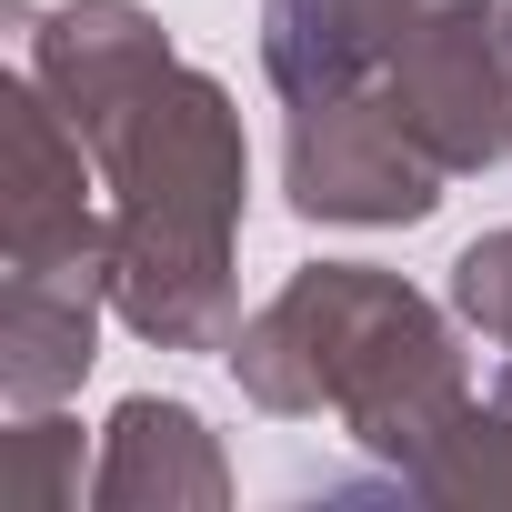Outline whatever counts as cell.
<instances>
[{
	"label": "cell",
	"mask_w": 512,
	"mask_h": 512,
	"mask_svg": "<svg viewBox=\"0 0 512 512\" xmlns=\"http://www.w3.org/2000/svg\"><path fill=\"white\" fill-rule=\"evenodd\" d=\"M11 141H0V251L11 272H111V201H101V161L71 131V111L31 81L0 91Z\"/></svg>",
	"instance_id": "cell-5"
},
{
	"label": "cell",
	"mask_w": 512,
	"mask_h": 512,
	"mask_svg": "<svg viewBox=\"0 0 512 512\" xmlns=\"http://www.w3.org/2000/svg\"><path fill=\"white\" fill-rule=\"evenodd\" d=\"M111 272H0V402L51 412L101 362Z\"/></svg>",
	"instance_id": "cell-7"
},
{
	"label": "cell",
	"mask_w": 512,
	"mask_h": 512,
	"mask_svg": "<svg viewBox=\"0 0 512 512\" xmlns=\"http://www.w3.org/2000/svg\"><path fill=\"white\" fill-rule=\"evenodd\" d=\"M71 131L91 141L111 201V312L161 352H231V332L251 322L231 282L251 191L231 91L191 61H161L141 91L101 101Z\"/></svg>",
	"instance_id": "cell-1"
},
{
	"label": "cell",
	"mask_w": 512,
	"mask_h": 512,
	"mask_svg": "<svg viewBox=\"0 0 512 512\" xmlns=\"http://www.w3.org/2000/svg\"><path fill=\"white\" fill-rule=\"evenodd\" d=\"M422 502H512V362L492 372V392H472L462 432L432 452Z\"/></svg>",
	"instance_id": "cell-10"
},
{
	"label": "cell",
	"mask_w": 512,
	"mask_h": 512,
	"mask_svg": "<svg viewBox=\"0 0 512 512\" xmlns=\"http://www.w3.org/2000/svg\"><path fill=\"white\" fill-rule=\"evenodd\" d=\"M452 312L512 362V231H482L462 262H452Z\"/></svg>",
	"instance_id": "cell-12"
},
{
	"label": "cell",
	"mask_w": 512,
	"mask_h": 512,
	"mask_svg": "<svg viewBox=\"0 0 512 512\" xmlns=\"http://www.w3.org/2000/svg\"><path fill=\"white\" fill-rule=\"evenodd\" d=\"M502 11H512V0H502Z\"/></svg>",
	"instance_id": "cell-13"
},
{
	"label": "cell",
	"mask_w": 512,
	"mask_h": 512,
	"mask_svg": "<svg viewBox=\"0 0 512 512\" xmlns=\"http://www.w3.org/2000/svg\"><path fill=\"white\" fill-rule=\"evenodd\" d=\"M161 61H181V51L141 0H61V11H31V81L71 121H91L101 101L141 91Z\"/></svg>",
	"instance_id": "cell-8"
},
{
	"label": "cell",
	"mask_w": 512,
	"mask_h": 512,
	"mask_svg": "<svg viewBox=\"0 0 512 512\" xmlns=\"http://www.w3.org/2000/svg\"><path fill=\"white\" fill-rule=\"evenodd\" d=\"M442 181H452V171L422 151V131L402 121V101H392L382 81L292 101V121H282V191H292L302 221L402 231V221H432Z\"/></svg>",
	"instance_id": "cell-3"
},
{
	"label": "cell",
	"mask_w": 512,
	"mask_h": 512,
	"mask_svg": "<svg viewBox=\"0 0 512 512\" xmlns=\"http://www.w3.org/2000/svg\"><path fill=\"white\" fill-rule=\"evenodd\" d=\"M221 502H231V462H221V442L191 402L131 392L101 422L91 512H221Z\"/></svg>",
	"instance_id": "cell-6"
},
{
	"label": "cell",
	"mask_w": 512,
	"mask_h": 512,
	"mask_svg": "<svg viewBox=\"0 0 512 512\" xmlns=\"http://www.w3.org/2000/svg\"><path fill=\"white\" fill-rule=\"evenodd\" d=\"M402 21L412 0H262V81L282 91V111L322 91H362L382 81Z\"/></svg>",
	"instance_id": "cell-9"
},
{
	"label": "cell",
	"mask_w": 512,
	"mask_h": 512,
	"mask_svg": "<svg viewBox=\"0 0 512 512\" xmlns=\"http://www.w3.org/2000/svg\"><path fill=\"white\" fill-rule=\"evenodd\" d=\"M382 91L452 181L512 161V11L502 0H412Z\"/></svg>",
	"instance_id": "cell-4"
},
{
	"label": "cell",
	"mask_w": 512,
	"mask_h": 512,
	"mask_svg": "<svg viewBox=\"0 0 512 512\" xmlns=\"http://www.w3.org/2000/svg\"><path fill=\"white\" fill-rule=\"evenodd\" d=\"M11 512H81L91 502V482H81V422H61V402L51 412H21L11 422Z\"/></svg>",
	"instance_id": "cell-11"
},
{
	"label": "cell",
	"mask_w": 512,
	"mask_h": 512,
	"mask_svg": "<svg viewBox=\"0 0 512 512\" xmlns=\"http://www.w3.org/2000/svg\"><path fill=\"white\" fill-rule=\"evenodd\" d=\"M221 362L282 422L332 412L342 442L372 452L402 502H422L432 452L472 412V362H462L452 322L402 272H382V262H302L262 312L231 332Z\"/></svg>",
	"instance_id": "cell-2"
}]
</instances>
